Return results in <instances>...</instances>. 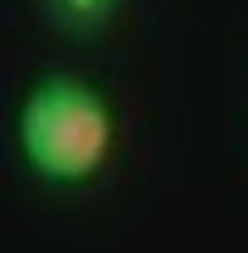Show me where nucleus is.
Listing matches in <instances>:
<instances>
[{"label":"nucleus","instance_id":"1","mask_svg":"<svg viewBox=\"0 0 248 253\" xmlns=\"http://www.w3.org/2000/svg\"><path fill=\"white\" fill-rule=\"evenodd\" d=\"M20 151L39 180L54 185H78L93 180L112 156V107L107 97L88 88L73 73H49L39 78L20 107Z\"/></svg>","mask_w":248,"mask_h":253},{"label":"nucleus","instance_id":"2","mask_svg":"<svg viewBox=\"0 0 248 253\" xmlns=\"http://www.w3.org/2000/svg\"><path fill=\"white\" fill-rule=\"evenodd\" d=\"M49 5H54V20L63 30H97L117 0H49Z\"/></svg>","mask_w":248,"mask_h":253}]
</instances>
